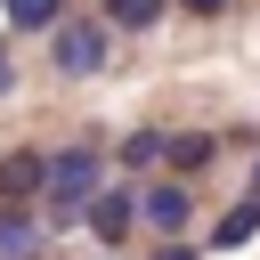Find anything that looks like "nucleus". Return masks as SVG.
Wrapping results in <instances>:
<instances>
[{"instance_id": "nucleus-6", "label": "nucleus", "mask_w": 260, "mask_h": 260, "mask_svg": "<svg viewBox=\"0 0 260 260\" xmlns=\"http://www.w3.org/2000/svg\"><path fill=\"white\" fill-rule=\"evenodd\" d=\"M211 154H219V138H203V130H171V138H162V162H171L179 179H187V171H203Z\"/></svg>"}, {"instance_id": "nucleus-5", "label": "nucleus", "mask_w": 260, "mask_h": 260, "mask_svg": "<svg viewBox=\"0 0 260 260\" xmlns=\"http://www.w3.org/2000/svg\"><path fill=\"white\" fill-rule=\"evenodd\" d=\"M32 195H49V154H32V146L24 154H0V203L24 211Z\"/></svg>"}, {"instance_id": "nucleus-4", "label": "nucleus", "mask_w": 260, "mask_h": 260, "mask_svg": "<svg viewBox=\"0 0 260 260\" xmlns=\"http://www.w3.org/2000/svg\"><path fill=\"white\" fill-rule=\"evenodd\" d=\"M81 219H89L98 244H130V228H138V187H98Z\"/></svg>"}, {"instance_id": "nucleus-14", "label": "nucleus", "mask_w": 260, "mask_h": 260, "mask_svg": "<svg viewBox=\"0 0 260 260\" xmlns=\"http://www.w3.org/2000/svg\"><path fill=\"white\" fill-rule=\"evenodd\" d=\"M8 81H16V73H8V41H0V98H8Z\"/></svg>"}, {"instance_id": "nucleus-3", "label": "nucleus", "mask_w": 260, "mask_h": 260, "mask_svg": "<svg viewBox=\"0 0 260 260\" xmlns=\"http://www.w3.org/2000/svg\"><path fill=\"white\" fill-rule=\"evenodd\" d=\"M138 219H146L162 244H179V236H187V219H195L187 179H154V187H138Z\"/></svg>"}, {"instance_id": "nucleus-7", "label": "nucleus", "mask_w": 260, "mask_h": 260, "mask_svg": "<svg viewBox=\"0 0 260 260\" xmlns=\"http://www.w3.org/2000/svg\"><path fill=\"white\" fill-rule=\"evenodd\" d=\"M252 236H260V203H252V195L211 219V252H236V244H252Z\"/></svg>"}, {"instance_id": "nucleus-10", "label": "nucleus", "mask_w": 260, "mask_h": 260, "mask_svg": "<svg viewBox=\"0 0 260 260\" xmlns=\"http://www.w3.org/2000/svg\"><path fill=\"white\" fill-rule=\"evenodd\" d=\"M162 16V0H106V32H146Z\"/></svg>"}, {"instance_id": "nucleus-2", "label": "nucleus", "mask_w": 260, "mask_h": 260, "mask_svg": "<svg viewBox=\"0 0 260 260\" xmlns=\"http://www.w3.org/2000/svg\"><path fill=\"white\" fill-rule=\"evenodd\" d=\"M106 41H114V32H106L98 16H65V24L49 32V57H57L65 81H89V73H106Z\"/></svg>"}, {"instance_id": "nucleus-13", "label": "nucleus", "mask_w": 260, "mask_h": 260, "mask_svg": "<svg viewBox=\"0 0 260 260\" xmlns=\"http://www.w3.org/2000/svg\"><path fill=\"white\" fill-rule=\"evenodd\" d=\"M154 260H195V252H187V244H162V252H154Z\"/></svg>"}, {"instance_id": "nucleus-1", "label": "nucleus", "mask_w": 260, "mask_h": 260, "mask_svg": "<svg viewBox=\"0 0 260 260\" xmlns=\"http://www.w3.org/2000/svg\"><path fill=\"white\" fill-rule=\"evenodd\" d=\"M89 195H98V146H65V154H49V211H57L65 228L89 211Z\"/></svg>"}, {"instance_id": "nucleus-15", "label": "nucleus", "mask_w": 260, "mask_h": 260, "mask_svg": "<svg viewBox=\"0 0 260 260\" xmlns=\"http://www.w3.org/2000/svg\"><path fill=\"white\" fill-rule=\"evenodd\" d=\"M244 195H252V203H260V162H252V187H244Z\"/></svg>"}, {"instance_id": "nucleus-12", "label": "nucleus", "mask_w": 260, "mask_h": 260, "mask_svg": "<svg viewBox=\"0 0 260 260\" xmlns=\"http://www.w3.org/2000/svg\"><path fill=\"white\" fill-rule=\"evenodd\" d=\"M187 16H228V0H179Z\"/></svg>"}, {"instance_id": "nucleus-9", "label": "nucleus", "mask_w": 260, "mask_h": 260, "mask_svg": "<svg viewBox=\"0 0 260 260\" xmlns=\"http://www.w3.org/2000/svg\"><path fill=\"white\" fill-rule=\"evenodd\" d=\"M0 8H8L16 32H57L65 24V0H0Z\"/></svg>"}, {"instance_id": "nucleus-8", "label": "nucleus", "mask_w": 260, "mask_h": 260, "mask_svg": "<svg viewBox=\"0 0 260 260\" xmlns=\"http://www.w3.org/2000/svg\"><path fill=\"white\" fill-rule=\"evenodd\" d=\"M32 252H41V219L0 203V260H32Z\"/></svg>"}, {"instance_id": "nucleus-11", "label": "nucleus", "mask_w": 260, "mask_h": 260, "mask_svg": "<svg viewBox=\"0 0 260 260\" xmlns=\"http://www.w3.org/2000/svg\"><path fill=\"white\" fill-rule=\"evenodd\" d=\"M162 162V130H130L122 138V171H154Z\"/></svg>"}]
</instances>
